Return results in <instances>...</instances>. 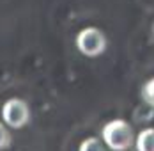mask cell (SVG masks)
I'll use <instances>...</instances> for the list:
<instances>
[{"label": "cell", "instance_id": "1", "mask_svg": "<svg viewBox=\"0 0 154 151\" xmlns=\"http://www.w3.org/2000/svg\"><path fill=\"white\" fill-rule=\"evenodd\" d=\"M101 139L110 151H128L135 142V132L124 119H112L101 128Z\"/></svg>", "mask_w": 154, "mask_h": 151}, {"label": "cell", "instance_id": "2", "mask_svg": "<svg viewBox=\"0 0 154 151\" xmlns=\"http://www.w3.org/2000/svg\"><path fill=\"white\" fill-rule=\"evenodd\" d=\"M76 48L80 53H83L85 57H99L101 53H105L108 46V39L105 32L97 27H85L76 34Z\"/></svg>", "mask_w": 154, "mask_h": 151}, {"label": "cell", "instance_id": "3", "mask_svg": "<svg viewBox=\"0 0 154 151\" xmlns=\"http://www.w3.org/2000/svg\"><path fill=\"white\" fill-rule=\"evenodd\" d=\"M2 121L4 124H7L13 130H20L23 126H27L30 123L32 112L30 107L25 100L21 98H9L4 105H2Z\"/></svg>", "mask_w": 154, "mask_h": 151}, {"label": "cell", "instance_id": "4", "mask_svg": "<svg viewBox=\"0 0 154 151\" xmlns=\"http://www.w3.org/2000/svg\"><path fill=\"white\" fill-rule=\"evenodd\" d=\"M137 151H154V128H143L135 139Z\"/></svg>", "mask_w": 154, "mask_h": 151}, {"label": "cell", "instance_id": "5", "mask_svg": "<svg viewBox=\"0 0 154 151\" xmlns=\"http://www.w3.org/2000/svg\"><path fill=\"white\" fill-rule=\"evenodd\" d=\"M78 151H108V148L97 139V137H87L80 142Z\"/></svg>", "mask_w": 154, "mask_h": 151}, {"label": "cell", "instance_id": "6", "mask_svg": "<svg viewBox=\"0 0 154 151\" xmlns=\"http://www.w3.org/2000/svg\"><path fill=\"white\" fill-rule=\"evenodd\" d=\"M140 94H142V100L145 101V105H149L151 108H154V78L147 80V82L143 84Z\"/></svg>", "mask_w": 154, "mask_h": 151}, {"label": "cell", "instance_id": "7", "mask_svg": "<svg viewBox=\"0 0 154 151\" xmlns=\"http://www.w3.org/2000/svg\"><path fill=\"white\" fill-rule=\"evenodd\" d=\"M11 142H13V135L11 132L7 130V126L4 123H0V151H5L11 148Z\"/></svg>", "mask_w": 154, "mask_h": 151}]
</instances>
